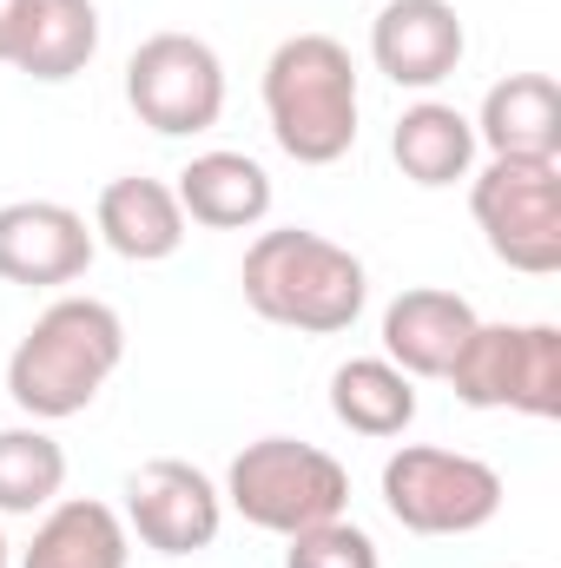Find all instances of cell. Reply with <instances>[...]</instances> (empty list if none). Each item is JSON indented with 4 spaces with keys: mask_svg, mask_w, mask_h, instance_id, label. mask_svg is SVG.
Returning a JSON list of instances; mask_svg holds the SVG:
<instances>
[{
    "mask_svg": "<svg viewBox=\"0 0 561 568\" xmlns=\"http://www.w3.org/2000/svg\"><path fill=\"white\" fill-rule=\"evenodd\" d=\"M126 364V317L106 297H53L7 357V397L27 424H67Z\"/></svg>",
    "mask_w": 561,
    "mask_h": 568,
    "instance_id": "cell-1",
    "label": "cell"
},
{
    "mask_svg": "<svg viewBox=\"0 0 561 568\" xmlns=\"http://www.w3.org/2000/svg\"><path fill=\"white\" fill-rule=\"evenodd\" d=\"M245 304L284 324V331H304V337H337L364 317L370 304V272L350 245L310 232V225H278V232H258L245 245Z\"/></svg>",
    "mask_w": 561,
    "mask_h": 568,
    "instance_id": "cell-2",
    "label": "cell"
},
{
    "mask_svg": "<svg viewBox=\"0 0 561 568\" xmlns=\"http://www.w3.org/2000/svg\"><path fill=\"white\" fill-rule=\"evenodd\" d=\"M357 60L330 33H290L265 60V120L284 159L297 165H337L357 145Z\"/></svg>",
    "mask_w": 561,
    "mask_h": 568,
    "instance_id": "cell-3",
    "label": "cell"
},
{
    "mask_svg": "<svg viewBox=\"0 0 561 568\" xmlns=\"http://www.w3.org/2000/svg\"><path fill=\"white\" fill-rule=\"evenodd\" d=\"M225 509H238L265 536H297L337 523L350 509V469L297 436H258L225 469Z\"/></svg>",
    "mask_w": 561,
    "mask_h": 568,
    "instance_id": "cell-4",
    "label": "cell"
},
{
    "mask_svg": "<svg viewBox=\"0 0 561 568\" xmlns=\"http://www.w3.org/2000/svg\"><path fill=\"white\" fill-rule=\"evenodd\" d=\"M456 404L516 410L549 424L561 417V331L555 324H476L456 364L442 371Z\"/></svg>",
    "mask_w": 561,
    "mask_h": 568,
    "instance_id": "cell-5",
    "label": "cell"
},
{
    "mask_svg": "<svg viewBox=\"0 0 561 568\" xmlns=\"http://www.w3.org/2000/svg\"><path fill=\"white\" fill-rule=\"evenodd\" d=\"M384 509L410 536H476L502 516V476L469 449L404 443L384 463Z\"/></svg>",
    "mask_w": 561,
    "mask_h": 568,
    "instance_id": "cell-6",
    "label": "cell"
},
{
    "mask_svg": "<svg viewBox=\"0 0 561 568\" xmlns=\"http://www.w3.org/2000/svg\"><path fill=\"white\" fill-rule=\"evenodd\" d=\"M469 212L509 272H561V159H489L469 179Z\"/></svg>",
    "mask_w": 561,
    "mask_h": 568,
    "instance_id": "cell-7",
    "label": "cell"
},
{
    "mask_svg": "<svg viewBox=\"0 0 561 568\" xmlns=\"http://www.w3.org/2000/svg\"><path fill=\"white\" fill-rule=\"evenodd\" d=\"M126 106L159 140H198L225 120V60L198 33H152L126 60Z\"/></svg>",
    "mask_w": 561,
    "mask_h": 568,
    "instance_id": "cell-8",
    "label": "cell"
},
{
    "mask_svg": "<svg viewBox=\"0 0 561 568\" xmlns=\"http://www.w3.org/2000/svg\"><path fill=\"white\" fill-rule=\"evenodd\" d=\"M225 529V489L185 463V456H152L126 476V536H140L152 556H198Z\"/></svg>",
    "mask_w": 561,
    "mask_h": 568,
    "instance_id": "cell-9",
    "label": "cell"
},
{
    "mask_svg": "<svg viewBox=\"0 0 561 568\" xmlns=\"http://www.w3.org/2000/svg\"><path fill=\"white\" fill-rule=\"evenodd\" d=\"M469 53L456 0H384L370 20V60L390 87L404 93H436Z\"/></svg>",
    "mask_w": 561,
    "mask_h": 568,
    "instance_id": "cell-10",
    "label": "cell"
},
{
    "mask_svg": "<svg viewBox=\"0 0 561 568\" xmlns=\"http://www.w3.org/2000/svg\"><path fill=\"white\" fill-rule=\"evenodd\" d=\"M100 239L86 232V219L60 199H13L0 205V278L27 284V291H60L80 284L93 265Z\"/></svg>",
    "mask_w": 561,
    "mask_h": 568,
    "instance_id": "cell-11",
    "label": "cell"
},
{
    "mask_svg": "<svg viewBox=\"0 0 561 568\" xmlns=\"http://www.w3.org/2000/svg\"><path fill=\"white\" fill-rule=\"evenodd\" d=\"M185 205L165 179H145V172H120L100 185V205H93V239L106 252H120L126 265H165L178 245H185Z\"/></svg>",
    "mask_w": 561,
    "mask_h": 568,
    "instance_id": "cell-12",
    "label": "cell"
},
{
    "mask_svg": "<svg viewBox=\"0 0 561 568\" xmlns=\"http://www.w3.org/2000/svg\"><path fill=\"white\" fill-rule=\"evenodd\" d=\"M476 304L462 291H442V284H410L384 304V357L404 371V377H442L456 364V351L469 344L476 331Z\"/></svg>",
    "mask_w": 561,
    "mask_h": 568,
    "instance_id": "cell-13",
    "label": "cell"
},
{
    "mask_svg": "<svg viewBox=\"0 0 561 568\" xmlns=\"http://www.w3.org/2000/svg\"><path fill=\"white\" fill-rule=\"evenodd\" d=\"M178 205H185V225H205V232H252L272 219V172L252 159V152H232V145H212L198 152L185 172H178Z\"/></svg>",
    "mask_w": 561,
    "mask_h": 568,
    "instance_id": "cell-14",
    "label": "cell"
},
{
    "mask_svg": "<svg viewBox=\"0 0 561 568\" xmlns=\"http://www.w3.org/2000/svg\"><path fill=\"white\" fill-rule=\"evenodd\" d=\"M469 126L489 159H561V87L549 73H509L482 93Z\"/></svg>",
    "mask_w": 561,
    "mask_h": 568,
    "instance_id": "cell-15",
    "label": "cell"
},
{
    "mask_svg": "<svg viewBox=\"0 0 561 568\" xmlns=\"http://www.w3.org/2000/svg\"><path fill=\"white\" fill-rule=\"evenodd\" d=\"M133 562V536L126 516L113 503L93 496H67L40 516L33 542L20 549V568H126Z\"/></svg>",
    "mask_w": 561,
    "mask_h": 568,
    "instance_id": "cell-16",
    "label": "cell"
},
{
    "mask_svg": "<svg viewBox=\"0 0 561 568\" xmlns=\"http://www.w3.org/2000/svg\"><path fill=\"white\" fill-rule=\"evenodd\" d=\"M390 159H397V172L410 185L442 192V185H456V179L476 172V126H469L462 106L422 93L417 106H404L397 126H390Z\"/></svg>",
    "mask_w": 561,
    "mask_h": 568,
    "instance_id": "cell-17",
    "label": "cell"
},
{
    "mask_svg": "<svg viewBox=\"0 0 561 568\" xmlns=\"http://www.w3.org/2000/svg\"><path fill=\"white\" fill-rule=\"evenodd\" d=\"M330 417L350 436L390 443L417 424V377H404L390 357H350L330 371Z\"/></svg>",
    "mask_w": 561,
    "mask_h": 568,
    "instance_id": "cell-18",
    "label": "cell"
},
{
    "mask_svg": "<svg viewBox=\"0 0 561 568\" xmlns=\"http://www.w3.org/2000/svg\"><path fill=\"white\" fill-rule=\"evenodd\" d=\"M93 53H100V7L93 0H33V20H27L13 67L40 87H60L73 73H86Z\"/></svg>",
    "mask_w": 561,
    "mask_h": 568,
    "instance_id": "cell-19",
    "label": "cell"
},
{
    "mask_svg": "<svg viewBox=\"0 0 561 568\" xmlns=\"http://www.w3.org/2000/svg\"><path fill=\"white\" fill-rule=\"evenodd\" d=\"M67 489V449L47 424L0 429V516H47Z\"/></svg>",
    "mask_w": 561,
    "mask_h": 568,
    "instance_id": "cell-20",
    "label": "cell"
},
{
    "mask_svg": "<svg viewBox=\"0 0 561 568\" xmlns=\"http://www.w3.org/2000/svg\"><path fill=\"white\" fill-rule=\"evenodd\" d=\"M284 542H290V549H284V568H384L370 529H357L350 516L317 523V529H297V536H284Z\"/></svg>",
    "mask_w": 561,
    "mask_h": 568,
    "instance_id": "cell-21",
    "label": "cell"
},
{
    "mask_svg": "<svg viewBox=\"0 0 561 568\" xmlns=\"http://www.w3.org/2000/svg\"><path fill=\"white\" fill-rule=\"evenodd\" d=\"M27 20H33V0H0V67H13V53L27 40Z\"/></svg>",
    "mask_w": 561,
    "mask_h": 568,
    "instance_id": "cell-22",
    "label": "cell"
},
{
    "mask_svg": "<svg viewBox=\"0 0 561 568\" xmlns=\"http://www.w3.org/2000/svg\"><path fill=\"white\" fill-rule=\"evenodd\" d=\"M13 562V542H7V536H0V568Z\"/></svg>",
    "mask_w": 561,
    "mask_h": 568,
    "instance_id": "cell-23",
    "label": "cell"
}]
</instances>
